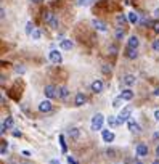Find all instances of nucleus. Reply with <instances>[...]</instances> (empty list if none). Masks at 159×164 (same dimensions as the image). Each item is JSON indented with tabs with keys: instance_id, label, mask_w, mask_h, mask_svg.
I'll return each instance as SVG.
<instances>
[{
	"instance_id": "27",
	"label": "nucleus",
	"mask_w": 159,
	"mask_h": 164,
	"mask_svg": "<svg viewBox=\"0 0 159 164\" xmlns=\"http://www.w3.org/2000/svg\"><path fill=\"white\" fill-rule=\"evenodd\" d=\"M151 27H153V31L156 34H159V21H153V23H151Z\"/></svg>"
},
{
	"instance_id": "22",
	"label": "nucleus",
	"mask_w": 159,
	"mask_h": 164,
	"mask_svg": "<svg viewBox=\"0 0 159 164\" xmlns=\"http://www.w3.org/2000/svg\"><path fill=\"white\" fill-rule=\"evenodd\" d=\"M2 126L5 127V129H10V127L13 126V118H11V116H8V118H6V119L3 121V122H2Z\"/></svg>"
},
{
	"instance_id": "19",
	"label": "nucleus",
	"mask_w": 159,
	"mask_h": 164,
	"mask_svg": "<svg viewBox=\"0 0 159 164\" xmlns=\"http://www.w3.org/2000/svg\"><path fill=\"white\" fill-rule=\"evenodd\" d=\"M116 21H117V24H119V26H122V27H124V24H125L127 21H129V18H127L125 15H117V18H116Z\"/></svg>"
},
{
	"instance_id": "2",
	"label": "nucleus",
	"mask_w": 159,
	"mask_h": 164,
	"mask_svg": "<svg viewBox=\"0 0 159 164\" xmlns=\"http://www.w3.org/2000/svg\"><path fill=\"white\" fill-rule=\"evenodd\" d=\"M129 119H132V108H130V106H125V108L119 113V116H117L119 126L124 124V122H129Z\"/></svg>"
},
{
	"instance_id": "24",
	"label": "nucleus",
	"mask_w": 159,
	"mask_h": 164,
	"mask_svg": "<svg viewBox=\"0 0 159 164\" xmlns=\"http://www.w3.org/2000/svg\"><path fill=\"white\" fill-rule=\"evenodd\" d=\"M53 18H55V16L52 15V13H48V11H47V13H43V21H45V23H52V19H53Z\"/></svg>"
},
{
	"instance_id": "42",
	"label": "nucleus",
	"mask_w": 159,
	"mask_h": 164,
	"mask_svg": "<svg viewBox=\"0 0 159 164\" xmlns=\"http://www.w3.org/2000/svg\"><path fill=\"white\" fill-rule=\"evenodd\" d=\"M31 2H34V3H42L43 0H31Z\"/></svg>"
},
{
	"instance_id": "23",
	"label": "nucleus",
	"mask_w": 159,
	"mask_h": 164,
	"mask_svg": "<svg viewBox=\"0 0 159 164\" xmlns=\"http://www.w3.org/2000/svg\"><path fill=\"white\" fill-rule=\"evenodd\" d=\"M124 35H125V32H124V29H122V27H119V29L116 31V39H117V40L124 39Z\"/></svg>"
},
{
	"instance_id": "30",
	"label": "nucleus",
	"mask_w": 159,
	"mask_h": 164,
	"mask_svg": "<svg viewBox=\"0 0 159 164\" xmlns=\"http://www.w3.org/2000/svg\"><path fill=\"white\" fill-rule=\"evenodd\" d=\"M92 2H95V0H79V5H82V6H87V5H90Z\"/></svg>"
},
{
	"instance_id": "31",
	"label": "nucleus",
	"mask_w": 159,
	"mask_h": 164,
	"mask_svg": "<svg viewBox=\"0 0 159 164\" xmlns=\"http://www.w3.org/2000/svg\"><path fill=\"white\" fill-rule=\"evenodd\" d=\"M60 143H61V148H63V151L66 153V143H64V137H63V135H60Z\"/></svg>"
},
{
	"instance_id": "43",
	"label": "nucleus",
	"mask_w": 159,
	"mask_h": 164,
	"mask_svg": "<svg viewBox=\"0 0 159 164\" xmlns=\"http://www.w3.org/2000/svg\"><path fill=\"white\" fill-rule=\"evenodd\" d=\"M156 156H157V158H159V145L156 146Z\"/></svg>"
},
{
	"instance_id": "28",
	"label": "nucleus",
	"mask_w": 159,
	"mask_h": 164,
	"mask_svg": "<svg viewBox=\"0 0 159 164\" xmlns=\"http://www.w3.org/2000/svg\"><path fill=\"white\" fill-rule=\"evenodd\" d=\"M40 35H42V32H40L39 29H35V31L32 32V39H34V40H39V39H40Z\"/></svg>"
},
{
	"instance_id": "48",
	"label": "nucleus",
	"mask_w": 159,
	"mask_h": 164,
	"mask_svg": "<svg viewBox=\"0 0 159 164\" xmlns=\"http://www.w3.org/2000/svg\"><path fill=\"white\" fill-rule=\"evenodd\" d=\"M21 164H27V162H21Z\"/></svg>"
},
{
	"instance_id": "46",
	"label": "nucleus",
	"mask_w": 159,
	"mask_h": 164,
	"mask_svg": "<svg viewBox=\"0 0 159 164\" xmlns=\"http://www.w3.org/2000/svg\"><path fill=\"white\" fill-rule=\"evenodd\" d=\"M153 164H159V158H157V159H154V161H153Z\"/></svg>"
},
{
	"instance_id": "32",
	"label": "nucleus",
	"mask_w": 159,
	"mask_h": 164,
	"mask_svg": "<svg viewBox=\"0 0 159 164\" xmlns=\"http://www.w3.org/2000/svg\"><path fill=\"white\" fill-rule=\"evenodd\" d=\"M50 24H52V27H53V29H58V19H56V16L52 19V23H50Z\"/></svg>"
},
{
	"instance_id": "16",
	"label": "nucleus",
	"mask_w": 159,
	"mask_h": 164,
	"mask_svg": "<svg viewBox=\"0 0 159 164\" xmlns=\"http://www.w3.org/2000/svg\"><path fill=\"white\" fill-rule=\"evenodd\" d=\"M129 129H130V132H141V129H140V126L135 122L133 119H129Z\"/></svg>"
},
{
	"instance_id": "6",
	"label": "nucleus",
	"mask_w": 159,
	"mask_h": 164,
	"mask_svg": "<svg viewBox=\"0 0 159 164\" xmlns=\"http://www.w3.org/2000/svg\"><path fill=\"white\" fill-rule=\"evenodd\" d=\"M39 111L40 113H50L52 111V102L50 100H43L39 103Z\"/></svg>"
},
{
	"instance_id": "7",
	"label": "nucleus",
	"mask_w": 159,
	"mask_h": 164,
	"mask_svg": "<svg viewBox=\"0 0 159 164\" xmlns=\"http://www.w3.org/2000/svg\"><path fill=\"white\" fill-rule=\"evenodd\" d=\"M48 56H50V60H52L53 63H56V65H60V63L63 61V56H61V53L58 52V50H52Z\"/></svg>"
},
{
	"instance_id": "14",
	"label": "nucleus",
	"mask_w": 159,
	"mask_h": 164,
	"mask_svg": "<svg viewBox=\"0 0 159 164\" xmlns=\"http://www.w3.org/2000/svg\"><path fill=\"white\" fill-rule=\"evenodd\" d=\"M121 98H122V100H125V102H130V100L133 98V92L130 90V89H125V90H122V94H121Z\"/></svg>"
},
{
	"instance_id": "8",
	"label": "nucleus",
	"mask_w": 159,
	"mask_h": 164,
	"mask_svg": "<svg viewBox=\"0 0 159 164\" xmlns=\"http://www.w3.org/2000/svg\"><path fill=\"white\" fill-rule=\"evenodd\" d=\"M85 102H87V97L84 95V92H77L76 100H74V105H76V106H84Z\"/></svg>"
},
{
	"instance_id": "9",
	"label": "nucleus",
	"mask_w": 159,
	"mask_h": 164,
	"mask_svg": "<svg viewBox=\"0 0 159 164\" xmlns=\"http://www.w3.org/2000/svg\"><path fill=\"white\" fill-rule=\"evenodd\" d=\"M92 24L95 26V29H98V31H101V32H105V31L108 29V26L103 23V21H100V19H93Z\"/></svg>"
},
{
	"instance_id": "40",
	"label": "nucleus",
	"mask_w": 159,
	"mask_h": 164,
	"mask_svg": "<svg viewBox=\"0 0 159 164\" xmlns=\"http://www.w3.org/2000/svg\"><path fill=\"white\" fill-rule=\"evenodd\" d=\"M50 164H61V162L56 161V159H52V161H50Z\"/></svg>"
},
{
	"instance_id": "33",
	"label": "nucleus",
	"mask_w": 159,
	"mask_h": 164,
	"mask_svg": "<svg viewBox=\"0 0 159 164\" xmlns=\"http://www.w3.org/2000/svg\"><path fill=\"white\" fill-rule=\"evenodd\" d=\"M153 50H154V52H159V39L153 42Z\"/></svg>"
},
{
	"instance_id": "10",
	"label": "nucleus",
	"mask_w": 159,
	"mask_h": 164,
	"mask_svg": "<svg viewBox=\"0 0 159 164\" xmlns=\"http://www.w3.org/2000/svg\"><path fill=\"white\" fill-rule=\"evenodd\" d=\"M101 135H103V140L106 142V143H111V142L114 140V134L111 130H101Z\"/></svg>"
},
{
	"instance_id": "21",
	"label": "nucleus",
	"mask_w": 159,
	"mask_h": 164,
	"mask_svg": "<svg viewBox=\"0 0 159 164\" xmlns=\"http://www.w3.org/2000/svg\"><path fill=\"white\" fill-rule=\"evenodd\" d=\"M79 135H81V132H79V129H77V127H72V129L69 130V137H71V138L77 140V138H79Z\"/></svg>"
},
{
	"instance_id": "12",
	"label": "nucleus",
	"mask_w": 159,
	"mask_h": 164,
	"mask_svg": "<svg viewBox=\"0 0 159 164\" xmlns=\"http://www.w3.org/2000/svg\"><path fill=\"white\" fill-rule=\"evenodd\" d=\"M138 45H140V40H138V37H135V35H132V37L127 40V47H130V48H138Z\"/></svg>"
},
{
	"instance_id": "13",
	"label": "nucleus",
	"mask_w": 159,
	"mask_h": 164,
	"mask_svg": "<svg viewBox=\"0 0 159 164\" xmlns=\"http://www.w3.org/2000/svg\"><path fill=\"white\" fill-rule=\"evenodd\" d=\"M125 56L129 60H135L137 56H138V53H137V48H130V47H127L125 48Z\"/></svg>"
},
{
	"instance_id": "29",
	"label": "nucleus",
	"mask_w": 159,
	"mask_h": 164,
	"mask_svg": "<svg viewBox=\"0 0 159 164\" xmlns=\"http://www.w3.org/2000/svg\"><path fill=\"white\" fill-rule=\"evenodd\" d=\"M0 154L5 156L6 154V142H2V148H0Z\"/></svg>"
},
{
	"instance_id": "36",
	"label": "nucleus",
	"mask_w": 159,
	"mask_h": 164,
	"mask_svg": "<svg viewBox=\"0 0 159 164\" xmlns=\"http://www.w3.org/2000/svg\"><path fill=\"white\" fill-rule=\"evenodd\" d=\"M101 69H103V73H105V74H111V69L108 68V66H103Z\"/></svg>"
},
{
	"instance_id": "41",
	"label": "nucleus",
	"mask_w": 159,
	"mask_h": 164,
	"mask_svg": "<svg viewBox=\"0 0 159 164\" xmlns=\"http://www.w3.org/2000/svg\"><path fill=\"white\" fill-rule=\"evenodd\" d=\"M0 16H2V18H5V10H3V8L0 10Z\"/></svg>"
},
{
	"instance_id": "25",
	"label": "nucleus",
	"mask_w": 159,
	"mask_h": 164,
	"mask_svg": "<svg viewBox=\"0 0 159 164\" xmlns=\"http://www.w3.org/2000/svg\"><path fill=\"white\" fill-rule=\"evenodd\" d=\"M34 31H35V29H34V24H32V23H27V24H26V34L32 35Z\"/></svg>"
},
{
	"instance_id": "18",
	"label": "nucleus",
	"mask_w": 159,
	"mask_h": 164,
	"mask_svg": "<svg viewBox=\"0 0 159 164\" xmlns=\"http://www.w3.org/2000/svg\"><path fill=\"white\" fill-rule=\"evenodd\" d=\"M127 18H129V23H130V24H137V23H138V15H137L135 11L129 13V15H127Z\"/></svg>"
},
{
	"instance_id": "35",
	"label": "nucleus",
	"mask_w": 159,
	"mask_h": 164,
	"mask_svg": "<svg viewBox=\"0 0 159 164\" xmlns=\"http://www.w3.org/2000/svg\"><path fill=\"white\" fill-rule=\"evenodd\" d=\"M68 162H69V164H77V161L72 158V156H68Z\"/></svg>"
},
{
	"instance_id": "37",
	"label": "nucleus",
	"mask_w": 159,
	"mask_h": 164,
	"mask_svg": "<svg viewBox=\"0 0 159 164\" xmlns=\"http://www.w3.org/2000/svg\"><path fill=\"white\" fill-rule=\"evenodd\" d=\"M16 73H18V74H24V68H21V66H16Z\"/></svg>"
},
{
	"instance_id": "17",
	"label": "nucleus",
	"mask_w": 159,
	"mask_h": 164,
	"mask_svg": "<svg viewBox=\"0 0 159 164\" xmlns=\"http://www.w3.org/2000/svg\"><path fill=\"white\" fill-rule=\"evenodd\" d=\"M72 47H74V44H72V40H69V39H64V40H61V48H63V50H71Z\"/></svg>"
},
{
	"instance_id": "11",
	"label": "nucleus",
	"mask_w": 159,
	"mask_h": 164,
	"mask_svg": "<svg viewBox=\"0 0 159 164\" xmlns=\"http://www.w3.org/2000/svg\"><path fill=\"white\" fill-rule=\"evenodd\" d=\"M58 97L61 100H68L69 98V89L68 87H60L58 89Z\"/></svg>"
},
{
	"instance_id": "26",
	"label": "nucleus",
	"mask_w": 159,
	"mask_h": 164,
	"mask_svg": "<svg viewBox=\"0 0 159 164\" xmlns=\"http://www.w3.org/2000/svg\"><path fill=\"white\" fill-rule=\"evenodd\" d=\"M121 103H122V98H121V95H119L117 98H114L113 106H114V108H119V106H121Z\"/></svg>"
},
{
	"instance_id": "45",
	"label": "nucleus",
	"mask_w": 159,
	"mask_h": 164,
	"mask_svg": "<svg viewBox=\"0 0 159 164\" xmlns=\"http://www.w3.org/2000/svg\"><path fill=\"white\" fill-rule=\"evenodd\" d=\"M154 95H156V97L159 95V89H156V90H154Z\"/></svg>"
},
{
	"instance_id": "47",
	"label": "nucleus",
	"mask_w": 159,
	"mask_h": 164,
	"mask_svg": "<svg viewBox=\"0 0 159 164\" xmlns=\"http://www.w3.org/2000/svg\"><path fill=\"white\" fill-rule=\"evenodd\" d=\"M154 138H159V132H156V134H154Z\"/></svg>"
},
{
	"instance_id": "1",
	"label": "nucleus",
	"mask_w": 159,
	"mask_h": 164,
	"mask_svg": "<svg viewBox=\"0 0 159 164\" xmlns=\"http://www.w3.org/2000/svg\"><path fill=\"white\" fill-rule=\"evenodd\" d=\"M103 122H105V116L101 114V113H97V114L92 118V130H101Z\"/></svg>"
},
{
	"instance_id": "44",
	"label": "nucleus",
	"mask_w": 159,
	"mask_h": 164,
	"mask_svg": "<svg viewBox=\"0 0 159 164\" xmlns=\"http://www.w3.org/2000/svg\"><path fill=\"white\" fill-rule=\"evenodd\" d=\"M135 164H143V162H141V161H140L138 158H137V159H135Z\"/></svg>"
},
{
	"instance_id": "5",
	"label": "nucleus",
	"mask_w": 159,
	"mask_h": 164,
	"mask_svg": "<svg viewBox=\"0 0 159 164\" xmlns=\"http://www.w3.org/2000/svg\"><path fill=\"white\" fill-rule=\"evenodd\" d=\"M90 89H92L93 94H100V92H103V81H101V79H95L92 82Z\"/></svg>"
},
{
	"instance_id": "20",
	"label": "nucleus",
	"mask_w": 159,
	"mask_h": 164,
	"mask_svg": "<svg viewBox=\"0 0 159 164\" xmlns=\"http://www.w3.org/2000/svg\"><path fill=\"white\" fill-rule=\"evenodd\" d=\"M108 126H109V127H117V126H119V121H117V118L109 116V118H108Z\"/></svg>"
},
{
	"instance_id": "39",
	"label": "nucleus",
	"mask_w": 159,
	"mask_h": 164,
	"mask_svg": "<svg viewBox=\"0 0 159 164\" xmlns=\"http://www.w3.org/2000/svg\"><path fill=\"white\" fill-rule=\"evenodd\" d=\"M154 118H156L157 122H159V110H156V111H154Z\"/></svg>"
},
{
	"instance_id": "34",
	"label": "nucleus",
	"mask_w": 159,
	"mask_h": 164,
	"mask_svg": "<svg viewBox=\"0 0 159 164\" xmlns=\"http://www.w3.org/2000/svg\"><path fill=\"white\" fill-rule=\"evenodd\" d=\"M106 154H108V156H111V158H114V154H116V151H114V150H109V148H108V151H106Z\"/></svg>"
},
{
	"instance_id": "4",
	"label": "nucleus",
	"mask_w": 159,
	"mask_h": 164,
	"mask_svg": "<svg viewBox=\"0 0 159 164\" xmlns=\"http://www.w3.org/2000/svg\"><path fill=\"white\" fill-rule=\"evenodd\" d=\"M148 153H149L148 145H145V143L137 145V156H138V158H145V156H148Z\"/></svg>"
},
{
	"instance_id": "3",
	"label": "nucleus",
	"mask_w": 159,
	"mask_h": 164,
	"mask_svg": "<svg viewBox=\"0 0 159 164\" xmlns=\"http://www.w3.org/2000/svg\"><path fill=\"white\" fill-rule=\"evenodd\" d=\"M43 94H45L47 98H55V97H58V90H56V87L53 84H48V85H45Z\"/></svg>"
},
{
	"instance_id": "15",
	"label": "nucleus",
	"mask_w": 159,
	"mask_h": 164,
	"mask_svg": "<svg viewBox=\"0 0 159 164\" xmlns=\"http://www.w3.org/2000/svg\"><path fill=\"white\" fill-rule=\"evenodd\" d=\"M122 82L130 87V85H133V84H135V76H133V74H125L124 77H122Z\"/></svg>"
},
{
	"instance_id": "38",
	"label": "nucleus",
	"mask_w": 159,
	"mask_h": 164,
	"mask_svg": "<svg viewBox=\"0 0 159 164\" xmlns=\"http://www.w3.org/2000/svg\"><path fill=\"white\" fill-rule=\"evenodd\" d=\"M13 137H21V132L19 130H14L13 132Z\"/></svg>"
}]
</instances>
